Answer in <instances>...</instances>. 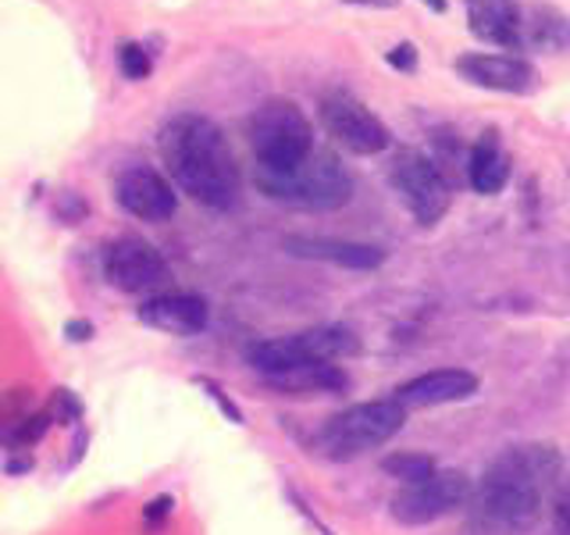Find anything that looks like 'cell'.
Returning a JSON list of instances; mask_svg holds the SVG:
<instances>
[{
    "instance_id": "ffe728a7",
    "label": "cell",
    "mask_w": 570,
    "mask_h": 535,
    "mask_svg": "<svg viewBox=\"0 0 570 535\" xmlns=\"http://www.w3.org/2000/svg\"><path fill=\"white\" fill-rule=\"evenodd\" d=\"M36 415L32 407V389L29 386H14L8 389L4 397H0V446H4L18 428H22L26 418Z\"/></svg>"
},
{
    "instance_id": "9c48e42d",
    "label": "cell",
    "mask_w": 570,
    "mask_h": 535,
    "mask_svg": "<svg viewBox=\"0 0 570 535\" xmlns=\"http://www.w3.org/2000/svg\"><path fill=\"white\" fill-rule=\"evenodd\" d=\"M471 499V478L463 471H432L428 478L414 481V486H403L392 496V517L400 525H432L439 517L453 514Z\"/></svg>"
},
{
    "instance_id": "f1b7e54d",
    "label": "cell",
    "mask_w": 570,
    "mask_h": 535,
    "mask_svg": "<svg viewBox=\"0 0 570 535\" xmlns=\"http://www.w3.org/2000/svg\"><path fill=\"white\" fill-rule=\"evenodd\" d=\"M421 4H428V8H432L435 14H442L445 8H450V0H421Z\"/></svg>"
},
{
    "instance_id": "83f0119b",
    "label": "cell",
    "mask_w": 570,
    "mask_h": 535,
    "mask_svg": "<svg viewBox=\"0 0 570 535\" xmlns=\"http://www.w3.org/2000/svg\"><path fill=\"white\" fill-rule=\"evenodd\" d=\"M343 4H361V8H385L389 0H343Z\"/></svg>"
},
{
    "instance_id": "2e32d148",
    "label": "cell",
    "mask_w": 570,
    "mask_h": 535,
    "mask_svg": "<svg viewBox=\"0 0 570 535\" xmlns=\"http://www.w3.org/2000/svg\"><path fill=\"white\" fill-rule=\"evenodd\" d=\"M468 29L481 43L521 50V4L517 0H468Z\"/></svg>"
},
{
    "instance_id": "4fadbf2b",
    "label": "cell",
    "mask_w": 570,
    "mask_h": 535,
    "mask_svg": "<svg viewBox=\"0 0 570 535\" xmlns=\"http://www.w3.org/2000/svg\"><path fill=\"white\" fill-rule=\"evenodd\" d=\"M136 318L154 332L186 339V335H200L207 329L210 308H207V300L196 293H160L142 303Z\"/></svg>"
},
{
    "instance_id": "ba28073f",
    "label": "cell",
    "mask_w": 570,
    "mask_h": 535,
    "mask_svg": "<svg viewBox=\"0 0 570 535\" xmlns=\"http://www.w3.org/2000/svg\"><path fill=\"white\" fill-rule=\"evenodd\" d=\"M317 118H321V125H325V133L338 143V147H346L350 154L371 157V154L389 150V143H392L385 121L374 115L364 100L346 94V89H332V94L321 97Z\"/></svg>"
},
{
    "instance_id": "5bb4252c",
    "label": "cell",
    "mask_w": 570,
    "mask_h": 535,
    "mask_svg": "<svg viewBox=\"0 0 570 535\" xmlns=\"http://www.w3.org/2000/svg\"><path fill=\"white\" fill-rule=\"evenodd\" d=\"M478 392V374L468 368H439V371H428L410 379L396 389V400L403 410H414V407H442V403H456V400H468Z\"/></svg>"
},
{
    "instance_id": "7c38bea8",
    "label": "cell",
    "mask_w": 570,
    "mask_h": 535,
    "mask_svg": "<svg viewBox=\"0 0 570 535\" xmlns=\"http://www.w3.org/2000/svg\"><path fill=\"white\" fill-rule=\"evenodd\" d=\"M456 71L468 82L495 94H528L534 86V65L524 61L521 54H485L471 50L456 58Z\"/></svg>"
},
{
    "instance_id": "e0dca14e",
    "label": "cell",
    "mask_w": 570,
    "mask_h": 535,
    "mask_svg": "<svg viewBox=\"0 0 570 535\" xmlns=\"http://www.w3.org/2000/svg\"><path fill=\"white\" fill-rule=\"evenodd\" d=\"M570 47V18L552 4H521V50L563 54Z\"/></svg>"
},
{
    "instance_id": "4316f807",
    "label": "cell",
    "mask_w": 570,
    "mask_h": 535,
    "mask_svg": "<svg viewBox=\"0 0 570 535\" xmlns=\"http://www.w3.org/2000/svg\"><path fill=\"white\" fill-rule=\"evenodd\" d=\"M68 339H79V343H86L89 335H94V325H89V321H68Z\"/></svg>"
},
{
    "instance_id": "7a4b0ae2",
    "label": "cell",
    "mask_w": 570,
    "mask_h": 535,
    "mask_svg": "<svg viewBox=\"0 0 570 535\" xmlns=\"http://www.w3.org/2000/svg\"><path fill=\"white\" fill-rule=\"evenodd\" d=\"M157 147L171 183L189 193L196 204L210 211L236 207L243 175L218 121L196 111H178L160 125Z\"/></svg>"
},
{
    "instance_id": "44dd1931",
    "label": "cell",
    "mask_w": 570,
    "mask_h": 535,
    "mask_svg": "<svg viewBox=\"0 0 570 535\" xmlns=\"http://www.w3.org/2000/svg\"><path fill=\"white\" fill-rule=\"evenodd\" d=\"M382 471L392 475V478H400L403 486H414V481H421V478H428L435 471V460L428 454H389L382 460Z\"/></svg>"
},
{
    "instance_id": "d4e9b609",
    "label": "cell",
    "mask_w": 570,
    "mask_h": 535,
    "mask_svg": "<svg viewBox=\"0 0 570 535\" xmlns=\"http://www.w3.org/2000/svg\"><path fill=\"white\" fill-rule=\"evenodd\" d=\"M385 61L392 68H400V71H414L417 68V47L414 43H400V47H392L385 54Z\"/></svg>"
},
{
    "instance_id": "7402d4cb",
    "label": "cell",
    "mask_w": 570,
    "mask_h": 535,
    "mask_svg": "<svg viewBox=\"0 0 570 535\" xmlns=\"http://www.w3.org/2000/svg\"><path fill=\"white\" fill-rule=\"evenodd\" d=\"M118 68H121V76L125 79H132V82H142L154 71V61H150V54L142 50V43H132V40H125L118 47Z\"/></svg>"
},
{
    "instance_id": "ac0fdd59",
    "label": "cell",
    "mask_w": 570,
    "mask_h": 535,
    "mask_svg": "<svg viewBox=\"0 0 570 535\" xmlns=\"http://www.w3.org/2000/svg\"><path fill=\"white\" fill-rule=\"evenodd\" d=\"M468 183L481 196H495V193L507 189V183H510V154L503 150V139H499L495 129L481 133V139L471 147Z\"/></svg>"
},
{
    "instance_id": "30bf717a",
    "label": "cell",
    "mask_w": 570,
    "mask_h": 535,
    "mask_svg": "<svg viewBox=\"0 0 570 535\" xmlns=\"http://www.w3.org/2000/svg\"><path fill=\"white\" fill-rule=\"evenodd\" d=\"M104 272L121 293H154L171 282V268L160 257V250L139 236H121L107 246Z\"/></svg>"
},
{
    "instance_id": "d6986e66",
    "label": "cell",
    "mask_w": 570,
    "mask_h": 535,
    "mask_svg": "<svg viewBox=\"0 0 570 535\" xmlns=\"http://www.w3.org/2000/svg\"><path fill=\"white\" fill-rule=\"evenodd\" d=\"M267 386L285 392V397H321V392L350 389V374L338 364H303V368H293V371L272 374Z\"/></svg>"
},
{
    "instance_id": "603a6c76",
    "label": "cell",
    "mask_w": 570,
    "mask_h": 535,
    "mask_svg": "<svg viewBox=\"0 0 570 535\" xmlns=\"http://www.w3.org/2000/svg\"><path fill=\"white\" fill-rule=\"evenodd\" d=\"M47 410H50L53 421H76L79 418V400L71 397L68 389H58V392H53V400L47 403Z\"/></svg>"
},
{
    "instance_id": "8fae6325",
    "label": "cell",
    "mask_w": 570,
    "mask_h": 535,
    "mask_svg": "<svg viewBox=\"0 0 570 535\" xmlns=\"http://www.w3.org/2000/svg\"><path fill=\"white\" fill-rule=\"evenodd\" d=\"M115 201L139 222H168L178 211L175 186L154 165H125L115 178Z\"/></svg>"
},
{
    "instance_id": "cb8c5ba5",
    "label": "cell",
    "mask_w": 570,
    "mask_h": 535,
    "mask_svg": "<svg viewBox=\"0 0 570 535\" xmlns=\"http://www.w3.org/2000/svg\"><path fill=\"white\" fill-rule=\"evenodd\" d=\"M196 386H200V389H207V397H210L214 403H218V407L225 410V418H228V421L243 425V415H239V407H236V403H232V400L225 397V389H222L218 382H210V379H196Z\"/></svg>"
},
{
    "instance_id": "9a60e30c",
    "label": "cell",
    "mask_w": 570,
    "mask_h": 535,
    "mask_svg": "<svg viewBox=\"0 0 570 535\" xmlns=\"http://www.w3.org/2000/svg\"><path fill=\"white\" fill-rule=\"evenodd\" d=\"M282 246L289 250L293 257L338 264V268H350V272H371V268H379L385 261L382 246L353 243V240H332V236H285Z\"/></svg>"
},
{
    "instance_id": "6da1fadb",
    "label": "cell",
    "mask_w": 570,
    "mask_h": 535,
    "mask_svg": "<svg viewBox=\"0 0 570 535\" xmlns=\"http://www.w3.org/2000/svg\"><path fill=\"white\" fill-rule=\"evenodd\" d=\"M560 475V454L552 446H510L481 478L471 507V535H524L542 514V493Z\"/></svg>"
},
{
    "instance_id": "484cf974",
    "label": "cell",
    "mask_w": 570,
    "mask_h": 535,
    "mask_svg": "<svg viewBox=\"0 0 570 535\" xmlns=\"http://www.w3.org/2000/svg\"><path fill=\"white\" fill-rule=\"evenodd\" d=\"M552 522H557V535H570V496H563L557 504V517Z\"/></svg>"
},
{
    "instance_id": "8992f818",
    "label": "cell",
    "mask_w": 570,
    "mask_h": 535,
    "mask_svg": "<svg viewBox=\"0 0 570 535\" xmlns=\"http://www.w3.org/2000/svg\"><path fill=\"white\" fill-rule=\"evenodd\" d=\"M403 421H406V410L396 400H367V403L346 407L343 415L325 421L317 442L332 460H353V457L379 450L392 436H400Z\"/></svg>"
},
{
    "instance_id": "277c9868",
    "label": "cell",
    "mask_w": 570,
    "mask_h": 535,
    "mask_svg": "<svg viewBox=\"0 0 570 535\" xmlns=\"http://www.w3.org/2000/svg\"><path fill=\"white\" fill-rule=\"evenodd\" d=\"M257 189L267 201L296 211H338L353 196V175L332 150H311V157L289 175L257 172Z\"/></svg>"
},
{
    "instance_id": "5b68a950",
    "label": "cell",
    "mask_w": 570,
    "mask_h": 535,
    "mask_svg": "<svg viewBox=\"0 0 570 535\" xmlns=\"http://www.w3.org/2000/svg\"><path fill=\"white\" fill-rule=\"evenodd\" d=\"M361 350V339L343 325H317L307 332L278 335V339H261L246 350V361L254 371H261L264 379L282 371H293L303 364H335L343 357H353Z\"/></svg>"
},
{
    "instance_id": "52a82bcc",
    "label": "cell",
    "mask_w": 570,
    "mask_h": 535,
    "mask_svg": "<svg viewBox=\"0 0 570 535\" xmlns=\"http://www.w3.org/2000/svg\"><path fill=\"white\" fill-rule=\"evenodd\" d=\"M389 183L403 201V207L417 218V225H435L450 211V183L442 178L435 160L414 147L396 150L389 165Z\"/></svg>"
},
{
    "instance_id": "3957f363",
    "label": "cell",
    "mask_w": 570,
    "mask_h": 535,
    "mask_svg": "<svg viewBox=\"0 0 570 535\" xmlns=\"http://www.w3.org/2000/svg\"><path fill=\"white\" fill-rule=\"evenodd\" d=\"M249 150L257 157V172L289 175L314 150V129L303 107L289 97L264 100L246 121Z\"/></svg>"
}]
</instances>
